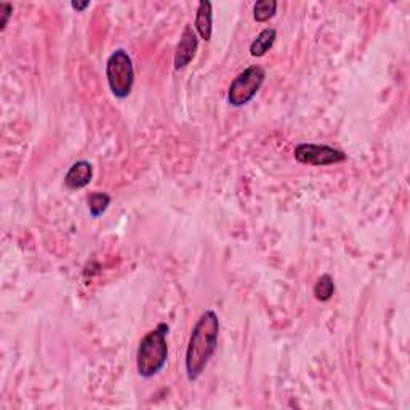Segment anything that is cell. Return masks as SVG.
<instances>
[{
	"mask_svg": "<svg viewBox=\"0 0 410 410\" xmlns=\"http://www.w3.org/2000/svg\"><path fill=\"white\" fill-rule=\"evenodd\" d=\"M295 160L303 165L312 167H325L335 165L345 162L346 154L335 147L327 144H316V143H300L293 151Z\"/></svg>",
	"mask_w": 410,
	"mask_h": 410,
	"instance_id": "5",
	"label": "cell"
},
{
	"mask_svg": "<svg viewBox=\"0 0 410 410\" xmlns=\"http://www.w3.org/2000/svg\"><path fill=\"white\" fill-rule=\"evenodd\" d=\"M218 335H220V319L214 310H207L196 322L186 348L184 365L189 382H196L204 374L218 348Z\"/></svg>",
	"mask_w": 410,
	"mask_h": 410,
	"instance_id": "1",
	"label": "cell"
},
{
	"mask_svg": "<svg viewBox=\"0 0 410 410\" xmlns=\"http://www.w3.org/2000/svg\"><path fill=\"white\" fill-rule=\"evenodd\" d=\"M194 29L197 36H201L205 42L211 41V29H214V13H211V4L207 0L199 2L197 11H196V21Z\"/></svg>",
	"mask_w": 410,
	"mask_h": 410,
	"instance_id": "8",
	"label": "cell"
},
{
	"mask_svg": "<svg viewBox=\"0 0 410 410\" xmlns=\"http://www.w3.org/2000/svg\"><path fill=\"white\" fill-rule=\"evenodd\" d=\"M199 48V37L196 29L192 28L191 24H186L184 29L182 32V37H179V42L177 45L175 56H173V64H175V69H184L188 64L194 60V56L197 53Z\"/></svg>",
	"mask_w": 410,
	"mask_h": 410,
	"instance_id": "6",
	"label": "cell"
},
{
	"mask_svg": "<svg viewBox=\"0 0 410 410\" xmlns=\"http://www.w3.org/2000/svg\"><path fill=\"white\" fill-rule=\"evenodd\" d=\"M333 293H335V282H333L330 274H322L317 279L316 284H314L312 288L314 298L325 303V301H329L333 297Z\"/></svg>",
	"mask_w": 410,
	"mask_h": 410,
	"instance_id": "11",
	"label": "cell"
},
{
	"mask_svg": "<svg viewBox=\"0 0 410 410\" xmlns=\"http://www.w3.org/2000/svg\"><path fill=\"white\" fill-rule=\"evenodd\" d=\"M266 80V70L258 64L248 66L231 82L228 88V102L233 107H242L252 101Z\"/></svg>",
	"mask_w": 410,
	"mask_h": 410,
	"instance_id": "4",
	"label": "cell"
},
{
	"mask_svg": "<svg viewBox=\"0 0 410 410\" xmlns=\"http://www.w3.org/2000/svg\"><path fill=\"white\" fill-rule=\"evenodd\" d=\"M0 13H2V21H0V31H4L9 24V19L13 13V5L11 4H2L0 5Z\"/></svg>",
	"mask_w": 410,
	"mask_h": 410,
	"instance_id": "13",
	"label": "cell"
},
{
	"mask_svg": "<svg viewBox=\"0 0 410 410\" xmlns=\"http://www.w3.org/2000/svg\"><path fill=\"white\" fill-rule=\"evenodd\" d=\"M93 178V165L88 160H77L69 167V170L64 177V184L69 189H82L90 184Z\"/></svg>",
	"mask_w": 410,
	"mask_h": 410,
	"instance_id": "7",
	"label": "cell"
},
{
	"mask_svg": "<svg viewBox=\"0 0 410 410\" xmlns=\"http://www.w3.org/2000/svg\"><path fill=\"white\" fill-rule=\"evenodd\" d=\"M90 5H92L90 4V0H85V2H70V9L80 13V11H85Z\"/></svg>",
	"mask_w": 410,
	"mask_h": 410,
	"instance_id": "14",
	"label": "cell"
},
{
	"mask_svg": "<svg viewBox=\"0 0 410 410\" xmlns=\"http://www.w3.org/2000/svg\"><path fill=\"white\" fill-rule=\"evenodd\" d=\"M106 79L111 93L117 100L130 96L135 83V68L130 55L124 48H117L106 61Z\"/></svg>",
	"mask_w": 410,
	"mask_h": 410,
	"instance_id": "3",
	"label": "cell"
},
{
	"mask_svg": "<svg viewBox=\"0 0 410 410\" xmlns=\"http://www.w3.org/2000/svg\"><path fill=\"white\" fill-rule=\"evenodd\" d=\"M275 38H278V31L274 28L263 29L260 34L253 38V42L250 43V55L253 58L265 56L268 51L273 48Z\"/></svg>",
	"mask_w": 410,
	"mask_h": 410,
	"instance_id": "9",
	"label": "cell"
},
{
	"mask_svg": "<svg viewBox=\"0 0 410 410\" xmlns=\"http://www.w3.org/2000/svg\"><path fill=\"white\" fill-rule=\"evenodd\" d=\"M169 330V324L160 322L156 329L141 338L137 349V372L140 377L152 378L165 367L169 359V345H167Z\"/></svg>",
	"mask_w": 410,
	"mask_h": 410,
	"instance_id": "2",
	"label": "cell"
},
{
	"mask_svg": "<svg viewBox=\"0 0 410 410\" xmlns=\"http://www.w3.org/2000/svg\"><path fill=\"white\" fill-rule=\"evenodd\" d=\"M87 204H88V211L93 218H100L105 211L107 210L109 205H111V196L106 194V192H90L87 196Z\"/></svg>",
	"mask_w": 410,
	"mask_h": 410,
	"instance_id": "10",
	"label": "cell"
},
{
	"mask_svg": "<svg viewBox=\"0 0 410 410\" xmlns=\"http://www.w3.org/2000/svg\"><path fill=\"white\" fill-rule=\"evenodd\" d=\"M278 11V2L275 0H258L253 5V19L256 23H266L274 18Z\"/></svg>",
	"mask_w": 410,
	"mask_h": 410,
	"instance_id": "12",
	"label": "cell"
}]
</instances>
